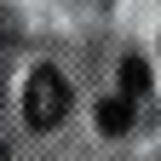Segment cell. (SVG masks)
<instances>
[{"mask_svg": "<svg viewBox=\"0 0 161 161\" xmlns=\"http://www.w3.org/2000/svg\"><path fill=\"white\" fill-rule=\"evenodd\" d=\"M64 115H69V80H64V69L40 64L23 86V121L29 127H58Z\"/></svg>", "mask_w": 161, "mask_h": 161, "instance_id": "obj_1", "label": "cell"}, {"mask_svg": "<svg viewBox=\"0 0 161 161\" xmlns=\"http://www.w3.org/2000/svg\"><path fill=\"white\" fill-rule=\"evenodd\" d=\"M98 127H104L109 138L127 132V127H132V98H127V92H121V98H104V104H98Z\"/></svg>", "mask_w": 161, "mask_h": 161, "instance_id": "obj_2", "label": "cell"}, {"mask_svg": "<svg viewBox=\"0 0 161 161\" xmlns=\"http://www.w3.org/2000/svg\"><path fill=\"white\" fill-rule=\"evenodd\" d=\"M144 64H138V58H127V64H121V92H127V98H138V92H144Z\"/></svg>", "mask_w": 161, "mask_h": 161, "instance_id": "obj_3", "label": "cell"}]
</instances>
